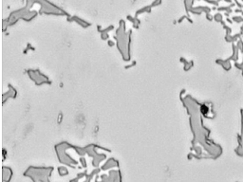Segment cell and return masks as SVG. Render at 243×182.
<instances>
[{
    "mask_svg": "<svg viewBox=\"0 0 243 182\" xmlns=\"http://www.w3.org/2000/svg\"><path fill=\"white\" fill-rule=\"evenodd\" d=\"M201 110H202L203 113H206V112H207V107H206L205 105H203V106L201 107Z\"/></svg>",
    "mask_w": 243,
    "mask_h": 182,
    "instance_id": "cell-1",
    "label": "cell"
}]
</instances>
